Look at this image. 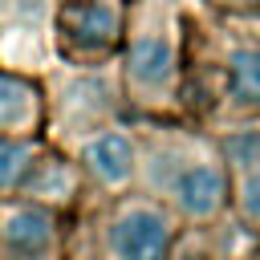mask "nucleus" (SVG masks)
Here are the masks:
<instances>
[{"label":"nucleus","mask_w":260,"mask_h":260,"mask_svg":"<svg viewBox=\"0 0 260 260\" xmlns=\"http://www.w3.org/2000/svg\"><path fill=\"white\" fill-rule=\"evenodd\" d=\"M114 28H118V16H114V8H106V4H89V8L77 16V37H81L85 45H106V41L114 37Z\"/></svg>","instance_id":"6e6552de"},{"label":"nucleus","mask_w":260,"mask_h":260,"mask_svg":"<svg viewBox=\"0 0 260 260\" xmlns=\"http://www.w3.org/2000/svg\"><path fill=\"white\" fill-rule=\"evenodd\" d=\"M223 191H228V183H223V171H219V162H187L183 171H179V179H175V199H179V207L187 211V215H195V219H207V215H215L219 211V203H223Z\"/></svg>","instance_id":"f03ea898"},{"label":"nucleus","mask_w":260,"mask_h":260,"mask_svg":"<svg viewBox=\"0 0 260 260\" xmlns=\"http://www.w3.org/2000/svg\"><path fill=\"white\" fill-rule=\"evenodd\" d=\"M49 215L45 211H37V207H20V211H12L8 215V223H4V240L12 244V248H20V252H37V248H45L49 244Z\"/></svg>","instance_id":"0eeeda50"},{"label":"nucleus","mask_w":260,"mask_h":260,"mask_svg":"<svg viewBox=\"0 0 260 260\" xmlns=\"http://www.w3.org/2000/svg\"><path fill=\"white\" fill-rule=\"evenodd\" d=\"M228 89L240 106L260 110V49H232L228 53Z\"/></svg>","instance_id":"423d86ee"},{"label":"nucleus","mask_w":260,"mask_h":260,"mask_svg":"<svg viewBox=\"0 0 260 260\" xmlns=\"http://www.w3.org/2000/svg\"><path fill=\"white\" fill-rule=\"evenodd\" d=\"M24 114V89L8 77H0V122H12Z\"/></svg>","instance_id":"9d476101"},{"label":"nucleus","mask_w":260,"mask_h":260,"mask_svg":"<svg viewBox=\"0 0 260 260\" xmlns=\"http://www.w3.org/2000/svg\"><path fill=\"white\" fill-rule=\"evenodd\" d=\"M171 69H175V53L162 37H138L134 49H130V77L138 85H162L171 81Z\"/></svg>","instance_id":"20e7f679"},{"label":"nucleus","mask_w":260,"mask_h":260,"mask_svg":"<svg viewBox=\"0 0 260 260\" xmlns=\"http://www.w3.org/2000/svg\"><path fill=\"white\" fill-rule=\"evenodd\" d=\"M228 158L244 171V191L240 207L252 223H260V134H240L228 142Z\"/></svg>","instance_id":"7ed1b4c3"},{"label":"nucleus","mask_w":260,"mask_h":260,"mask_svg":"<svg viewBox=\"0 0 260 260\" xmlns=\"http://www.w3.org/2000/svg\"><path fill=\"white\" fill-rule=\"evenodd\" d=\"M24 162H28V146H20V142H0V187L16 183L20 171H24Z\"/></svg>","instance_id":"1a4fd4ad"},{"label":"nucleus","mask_w":260,"mask_h":260,"mask_svg":"<svg viewBox=\"0 0 260 260\" xmlns=\"http://www.w3.org/2000/svg\"><path fill=\"white\" fill-rule=\"evenodd\" d=\"M85 162H89V171H93L98 179L122 183V179L134 171V150H130V142H126L122 134H102V138L89 142Z\"/></svg>","instance_id":"39448f33"},{"label":"nucleus","mask_w":260,"mask_h":260,"mask_svg":"<svg viewBox=\"0 0 260 260\" xmlns=\"http://www.w3.org/2000/svg\"><path fill=\"white\" fill-rule=\"evenodd\" d=\"M110 244L122 260H167L171 248V223L154 207H130L118 215Z\"/></svg>","instance_id":"f257e3e1"}]
</instances>
